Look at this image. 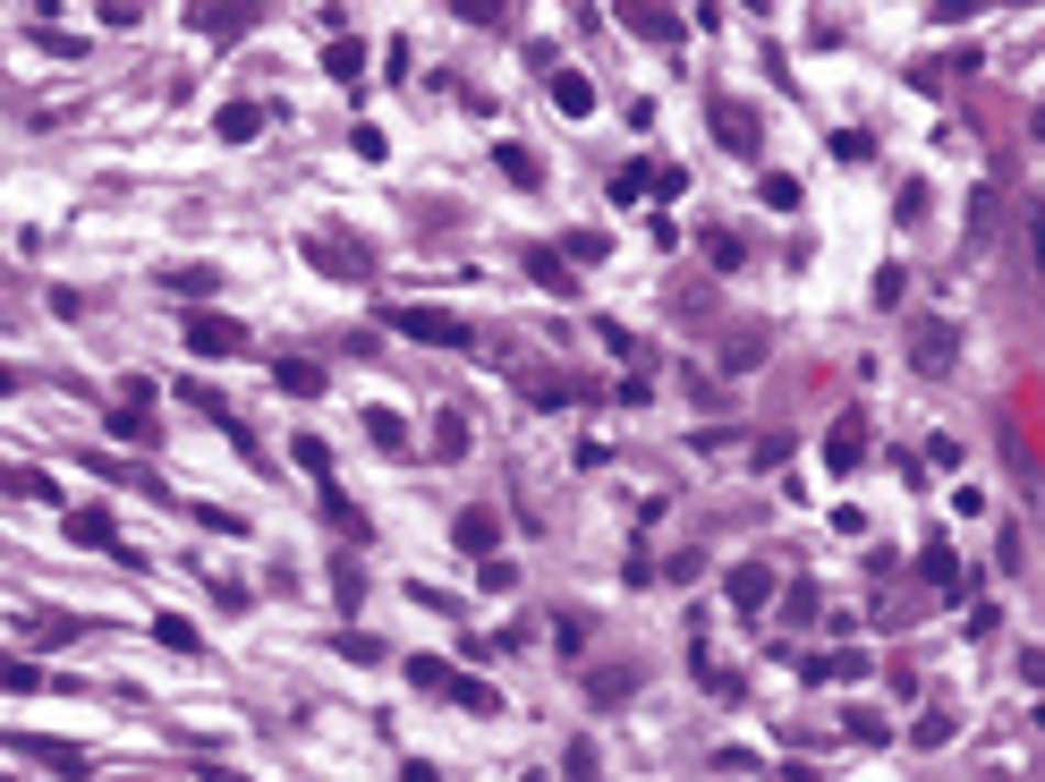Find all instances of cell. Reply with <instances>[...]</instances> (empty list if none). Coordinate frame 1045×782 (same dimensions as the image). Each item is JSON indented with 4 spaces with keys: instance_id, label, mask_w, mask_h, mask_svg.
<instances>
[{
    "instance_id": "cell-14",
    "label": "cell",
    "mask_w": 1045,
    "mask_h": 782,
    "mask_svg": "<svg viewBox=\"0 0 1045 782\" xmlns=\"http://www.w3.org/2000/svg\"><path fill=\"white\" fill-rule=\"evenodd\" d=\"M926 579H935V595H960V561H952V545H926Z\"/></svg>"
},
{
    "instance_id": "cell-13",
    "label": "cell",
    "mask_w": 1045,
    "mask_h": 782,
    "mask_svg": "<svg viewBox=\"0 0 1045 782\" xmlns=\"http://www.w3.org/2000/svg\"><path fill=\"white\" fill-rule=\"evenodd\" d=\"M621 18H630V34H646V43H671V34H680L671 9H621Z\"/></svg>"
},
{
    "instance_id": "cell-4",
    "label": "cell",
    "mask_w": 1045,
    "mask_h": 782,
    "mask_svg": "<svg viewBox=\"0 0 1045 782\" xmlns=\"http://www.w3.org/2000/svg\"><path fill=\"white\" fill-rule=\"evenodd\" d=\"M527 281H544V290L553 298H578V272H570V256H562V247H527Z\"/></svg>"
},
{
    "instance_id": "cell-1",
    "label": "cell",
    "mask_w": 1045,
    "mask_h": 782,
    "mask_svg": "<svg viewBox=\"0 0 1045 782\" xmlns=\"http://www.w3.org/2000/svg\"><path fill=\"white\" fill-rule=\"evenodd\" d=\"M391 332H400V340H425V349H468V324L443 315V306H391Z\"/></svg>"
},
{
    "instance_id": "cell-15",
    "label": "cell",
    "mask_w": 1045,
    "mask_h": 782,
    "mask_svg": "<svg viewBox=\"0 0 1045 782\" xmlns=\"http://www.w3.org/2000/svg\"><path fill=\"white\" fill-rule=\"evenodd\" d=\"M714 136H731V145H757V120H748V111H731V102H714Z\"/></svg>"
},
{
    "instance_id": "cell-9",
    "label": "cell",
    "mask_w": 1045,
    "mask_h": 782,
    "mask_svg": "<svg viewBox=\"0 0 1045 782\" xmlns=\"http://www.w3.org/2000/svg\"><path fill=\"white\" fill-rule=\"evenodd\" d=\"M9 749H26V757H43V766H52V774H68V782L86 774V757L68 749V740H26V731H18V740H9Z\"/></svg>"
},
{
    "instance_id": "cell-10",
    "label": "cell",
    "mask_w": 1045,
    "mask_h": 782,
    "mask_svg": "<svg viewBox=\"0 0 1045 782\" xmlns=\"http://www.w3.org/2000/svg\"><path fill=\"white\" fill-rule=\"evenodd\" d=\"M68 536H77V545H102V554H120V527H111V511H68Z\"/></svg>"
},
{
    "instance_id": "cell-19",
    "label": "cell",
    "mask_w": 1045,
    "mask_h": 782,
    "mask_svg": "<svg viewBox=\"0 0 1045 782\" xmlns=\"http://www.w3.org/2000/svg\"><path fill=\"white\" fill-rule=\"evenodd\" d=\"M409 689H451V663H434V655H409Z\"/></svg>"
},
{
    "instance_id": "cell-23",
    "label": "cell",
    "mask_w": 1045,
    "mask_h": 782,
    "mask_svg": "<svg viewBox=\"0 0 1045 782\" xmlns=\"http://www.w3.org/2000/svg\"><path fill=\"white\" fill-rule=\"evenodd\" d=\"M289 451H298V468H315V477H332V451H323L315 434H298V443H289Z\"/></svg>"
},
{
    "instance_id": "cell-18",
    "label": "cell",
    "mask_w": 1045,
    "mask_h": 782,
    "mask_svg": "<svg viewBox=\"0 0 1045 782\" xmlns=\"http://www.w3.org/2000/svg\"><path fill=\"white\" fill-rule=\"evenodd\" d=\"M493 154H502V170H510V179H527V188H536V179H544V163H536V154H527V145H493Z\"/></svg>"
},
{
    "instance_id": "cell-17",
    "label": "cell",
    "mask_w": 1045,
    "mask_h": 782,
    "mask_svg": "<svg viewBox=\"0 0 1045 782\" xmlns=\"http://www.w3.org/2000/svg\"><path fill=\"white\" fill-rule=\"evenodd\" d=\"M255 129H264V111H255V102H230V111H222V136H230V145H247Z\"/></svg>"
},
{
    "instance_id": "cell-22",
    "label": "cell",
    "mask_w": 1045,
    "mask_h": 782,
    "mask_svg": "<svg viewBox=\"0 0 1045 782\" xmlns=\"http://www.w3.org/2000/svg\"><path fill=\"white\" fill-rule=\"evenodd\" d=\"M154 638H162V647H179V655H196V629H188L179 613H162V621H154Z\"/></svg>"
},
{
    "instance_id": "cell-21",
    "label": "cell",
    "mask_w": 1045,
    "mask_h": 782,
    "mask_svg": "<svg viewBox=\"0 0 1045 782\" xmlns=\"http://www.w3.org/2000/svg\"><path fill=\"white\" fill-rule=\"evenodd\" d=\"M451 697H459L468 715H493V706H502V697H493V689H485V681H451Z\"/></svg>"
},
{
    "instance_id": "cell-26",
    "label": "cell",
    "mask_w": 1045,
    "mask_h": 782,
    "mask_svg": "<svg viewBox=\"0 0 1045 782\" xmlns=\"http://www.w3.org/2000/svg\"><path fill=\"white\" fill-rule=\"evenodd\" d=\"M9 383H18V375H9V366H0V391H9Z\"/></svg>"
},
{
    "instance_id": "cell-7",
    "label": "cell",
    "mask_w": 1045,
    "mask_h": 782,
    "mask_svg": "<svg viewBox=\"0 0 1045 782\" xmlns=\"http://www.w3.org/2000/svg\"><path fill=\"white\" fill-rule=\"evenodd\" d=\"M765 595H774V570H765V561H740V570H731V604H740V613H757Z\"/></svg>"
},
{
    "instance_id": "cell-11",
    "label": "cell",
    "mask_w": 1045,
    "mask_h": 782,
    "mask_svg": "<svg viewBox=\"0 0 1045 782\" xmlns=\"http://www.w3.org/2000/svg\"><path fill=\"white\" fill-rule=\"evenodd\" d=\"M273 383H281L289 400H315V391H323V366H307V358H281V366H273Z\"/></svg>"
},
{
    "instance_id": "cell-16",
    "label": "cell",
    "mask_w": 1045,
    "mask_h": 782,
    "mask_svg": "<svg viewBox=\"0 0 1045 782\" xmlns=\"http://www.w3.org/2000/svg\"><path fill=\"white\" fill-rule=\"evenodd\" d=\"M323 520L341 527V536H366V511H357V502H348V493H323Z\"/></svg>"
},
{
    "instance_id": "cell-20",
    "label": "cell",
    "mask_w": 1045,
    "mask_h": 782,
    "mask_svg": "<svg viewBox=\"0 0 1045 782\" xmlns=\"http://www.w3.org/2000/svg\"><path fill=\"white\" fill-rule=\"evenodd\" d=\"M366 425H375V443H382V451H409V425L391 417V409H375V417H366Z\"/></svg>"
},
{
    "instance_id": "cell-5",
    "label": "cell",
    "mask_w": 1045,
    "mask_h": 782,
    "mask_svg": "<svg viewBox=\"0 0 1045 782\" xmlns=\"http://www.w3.org/2000/svg\"><path fill=\"white\" fill-rule=\"evenodd\" d=\"M824 459H833V468L851 477L858 459H867V417H842V425H833V434H824Z\"/></svg>"
},
{
    "instance_id": "cell-6",
    "label": "cell",
    "mask_w": 1045,
    "mask_h": 782,
    "mask_svg": "<svg viewBox=\"0 0 1045 782\" xmlns=\"http://www.w3.org/2000/svg\"><path fill=\"white\" fill-rule=\"evenodd\" d=\"M910 349H919V366H926V375H944V366H952V349H960V332H952V324H919V332H910Z\"/></svg>"
},
{
    "instance_id": "cell-25",
    "label": "cell",
    "mask_w": 1045,
    "mask_h": 782,
    "mask_svg": "<svg viewBox=\"0 0 1045 782\" xmlns=\"http://www.w3.org/2000/svg\"><path fill=\"white\" fill-rule=\"evenodd\" d=\"M765 204H774V213H791V204H799V179H782V170H774V179H765Z\"/></svg>"
},
{
    "instance_id": "cell-24",
    "label": "cell",
    "mask_w": 1045,
    "mask_h": 782,
    "mask_svg": "<svg viewBox=\"0 0 1045 782\" xmlns=\"http://www.w3.org/2000/svg\"><path fill=\"white\" fill-rule=\"evenodd\" d=\"M323 68H332V77H357V68H366V52H357V43H332V52H323Z\"/></svg>"
},
{
    "instance_id": "cell-8",
    "label": "cell",
    "mask_w": 1045,
    "mask_h": 782,
    "mask_svg": "<svg viewBox=\"0 0 1045 782\" xmlns=\"http://www.w3.org/2000/svg\"><path fill=\"white\" fill-rule=\"evenodd\" d=\"M493 536H502V511H485V502H476V511H459V545H468V554L493 561Z\"/></svg>"
},
{
    "instance_id": "cell-12",
    "label": "cell",
    "mask_w": 1045,
    "mask_h": 782,
    "mask_svg": "<svg viewBox=\"0 0 1045 782\" xmlns=\"http://www.w3.org/2000/svg\"><path fill=\"white\" fill-rule=\"evenodd\" d=\"M553 102H562L570 120H587V111H596V86H587L578 68H562V77H553Z\"/></svg>"
},
{
    "instance_id": "cell-3",
    "label": "cell",
    "mask_w": 1045,
    "mask_h": 782,
    "mask_svg": "<svg viewBox=\"0 0 1045 782\" xmlns=\"http://www.w3.org/2000/svg\"><path fill=\"white\" fill-rule=\"evenodd\" d=\"M307 264H315V272H341V281H366V247L341 238V230H315V238H307Z\"/></svg>"
},
{
    "instance_id": "cell-2",
    "label": "cell",
    "mask_w": 1045,
    "mask_h": 782,
    "mask_svg": "<svg viewBox=\"0 0 1045 782\" xmlns=\"http://www.w3.org/2000/svg\"><path fill=\"white\" fill-rule=\"evenodd\" d=\"M179 332H188L196 358H238V349H247V332L230 324V315H213V306H188V324H179Z\"/></svg>"
}]
</instances>
